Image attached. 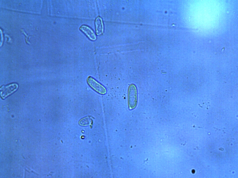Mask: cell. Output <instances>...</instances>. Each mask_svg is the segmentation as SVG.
Listing matches in <instances>:
<instances>
[{
    "instance_id": "1",
    "label": "cell",
    "mask_w": 238,
    "mask_h": 178,
    "mask_svg": "<svg viewBox=\"0 0 238 178\" xmlns=\"http://www.w3.org/2000/svg\"><path fill=\"white\" fill-rule=\"evenodd\" d=\"M128 103L130 109L134 108L137 103V89L134 84H131L129 87L128 91Z\"/></svg>"
},
{
    "instance_id": "2",
    "label": "cell",
    "mask_w": 238,
    "mask_h": 178,
    "mask_svg": "<svg viewBox=\"0 0 238 178\" xmlns=\"http://www.w3.org/2000/svg\"><path fill=\"white\" fill-rule=\"evenodd\" d=\"M87 82L89 86L98 93L103 95L107 93L106 88L92 77L88 76Z\"/></svg>"
},
{
    "instance_id": "3",
    "label": "cell",
    "mask_w": 238,
    "mask_h": 178,
    "mask_svg": "<svg viewBox=\"0 0 238 178\" xmlns=\"http://www.w3.org/2000/svg\"><path fill=\"white\" fill-rule=\"evenodd\" d=\"M18 88V85L16 83H12L2 86L0 88L1 98L3 99L5 98L16 91Z\"/></svg>"
},
{
    "instance_id": "4",
    "label": "cell",
    "mask_w": 238,
    "mask_h": 178,
    "mask_svg": "<svg viewBox=\"0 0 238 178\" xmlns=\"http://www.w3.org/2000/svg\"><path fill=\"white\" fill-rule=\"evenodd\" d=\"M79 29L90 40L95 41L96 39V36L94 33L88 26L86 25H82L80 27Z\"/></svg>"
},
{
    "instance_id": "5",
    "label": "cell",
    "mask_w": 238,
    "mask_h": 178,
    "mask_svg": "<svg viewBox=\"0 0 238 178\" xmlns=\"http://www.w3.org/2000/svg\"><path fill=\"white\" fill-rule=\"evenodd\" d=\"M95 25L96 34L97 35L102 34L104 31V25L101 18L98 17L96 18L95 21Z\"/></svg>"
}]
</instances>
